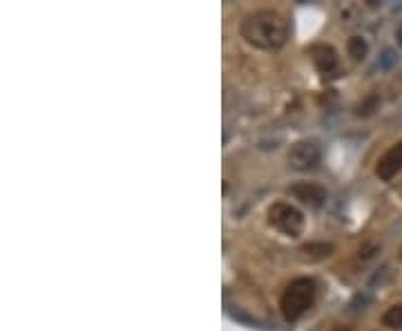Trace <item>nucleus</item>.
<instances>
[{
  "mask_svg": "<svg viewBox=\"0 0 402 331\" xmlns=\"http://www.w3.org/2000/svg\"><path fill=\"white\" fill-rule=\"evenodd\" d=\"M382 325H387L389 329H402V305L389 307L382 316Z\"/></svg>",
  "mask_w": 402,
  "mask_h": 331,
  "instance_id": "obj_10",
  "label": "nucleus"
},
{
  "mask_svg": "<svg viewBox=\"0 0 402 331\" xmlns=\"http://www.w3.org/2000/svg\"><path fill=\"white\" fill-rule=\"evenodd\" d=\"M400 257H402V251H400Z\"/></svg>",
  "mask_w": 402,
  "mask_h": 331,
  "instance_id": "obj_14",
  "label": "nucleus"
},
{
  "mask_svg": "<svg viewBox=\"0 0 402 331\" xmlns=\"http://www.w3.org/2000/svg\"><path fill=\"white\" fill-rule=\"evenodd\" d=\"M400 193H402V188H400Z\"/></svg>",
  "mask_w": 402,
  "mask_h": 331,
  "instance_id": "obj_15",
  "label": "nucleus"
},
{
  "mask_svg": "<svg viewBox=\"0 0 402 331\" xmlns=\"http://www.w3.org/2000/svg\"><path fill=\"white\" fill-rule=\"evenodd\" d=\"M322 162V150L315 142H297L288 150V164L295 170H315Z\"/></svg>",
  "mask_w": 402,
  "mask_h": 331,
  "instance_id": "obj_4",
  "label": "nucleus"
},
{
  "mask_svg": "<svg viewBox=\"0 0 402 331\" xmlns=\"http://www.w3.org/2000/svg\"><path fill=\"white\" fill-rule=\"evenodd\" d=\"M239 32L248 45L264 52H277L286 45L290 27L286 18L275 9H257L244 16Z\"/></svg>",
  "mask_w": 402,
  "mask_h": 331,
  "instance_id": "obj_1",
  "label": "nucleus"
},
{
  "mask_svg": "<svg viewBox=\"0 0 402 331\" xmlns=\"http://www.w3.org/2000/svg\"><path fill=\"white\" fill-rule=\"evenodd\" d=\"M315 294H317V287H315L313 278H295L293 282L284 289L279 307L288 323H295L297 318H302L311 307H313Z\"/></svg>",
  "mask_w": 402,
  "mask_h": 331,
  "instance_id": "obj_2",
  "label": "nucleus"
},
{
  "mask_svg": "<svg viewBox=\"0 0 402 331\" xmlns=\"http://www.w3.org/2000/svg\"><path fill=\"white\" fill-rule=\"evenodd\" d=\"M268 224L279 230V233H284L286 237H299L304 233L306 219L297 206L288 202H275L268 208Z\"/></svg>",
  "mask_w": 402,
  "mask_h": 331,
  "instance_id": "obj_3",
  "label": "nucleus"
},
{
  "mask_svg": "<svg viewBox=\"0 0 402 331\" xmlns=\"http://www.w3.org/2000/svg\"><path fill=\"white\" fill-rule=\"evenodd\" d=\"M376 108H378V96H376V94H371V96H367L362 103L356 105V114H358V117H369V114H374V112H376Z\"/></svg>",
  "mask_w": 402,
  "mask_h": 331,
  "instance_id": "obj_11",
  "label": "nucleus"
},
{
  "mask_svg": "<svg viewBox=\"0 0 402 331\" xmlns=\"http://www.w3.org/2000/svg\"><path fill=\"white\" fill-rule=\"evenodd\" d=\"M302 253H304L308 260H322V257H329L331 253H333V246L331 244H324V242H320V244H304L302 246Z\"/></svg>",
  "mask_w": 402,
  "mask_h": 331,
  "instance_id": "obj_9",
  "label": "nucleus"
},
{
  "mask_svg": "<svg viewBox=\"0 0 402 331\" xmlns=\"http://www.w3.org/2000/svg\"><path fill=\"white\" fill-rule=\"evenodd\" d=\"M347 52L353 61H362V58L369 54V43L362 36H351L347 43Z\"/></svg>",
  "mask_w": 402,
  "mask_h": 331,
  "instance_id": "obj_8",
  "label": "nucleus"
},
{
  "mask_svg": "<svg viewBox=\"0 0 402 331\" xmlns=\"http://www.w3.org/2000/svg\"><path fill=\"white\" fill-rule=\"evenodd\" d=\"M331 331H351V329L344 327V325H335V327H331Z\"/></svg>",
  "mask_w": 402,
  "mask_h": 331,
  "instance_id": "obj_12",
  "label": "nucleus"
},
{
  "mask_svg": "<svg viewBox=\"0 0 402 331\" xmlns=\"http://www.w3.org/2000/svg\"><path fill=\"white\" fill-rule=\"evenodd\" d=\"M290 195H293L297 202H302L308 208H320L324 206L326 202V188L322 184H315V182H299L295 186H290Z\"/></svg>",
  "mask_w": 402,
  "mask_h": 331,
  "instance_id": "obj_6",
  "label": "nucleus"
},
{
  "mask_svg": "<svg viewBox=\"0 0 402 331\" xmlns=\"http://www.w3.org/2000/svg\"><path fill=\"white\" fill-rule=\"evenodd\" d=\"M396 36H398V43L402 45V23H400V27H398V32H396Z\"/></svg>",
  "mask_w": 402,
  "mask_h": 331,
  "instance_id": "obj_13",
  "label": "nucleus"
},
{
  "mask_svg": "<svg viewBox=\"0 0 402 331\" xmlns=\"http://www.w3.org/2000/svg\"><path fill=\"white\" fill-rule=\"evenodd\" d=\"M308 54H311V58H313V65L317 67L320 74H333V72H338L340 58H338V52L331 45L315 43V45H311Z\"/></svg>",
  "mask_w": 402,
  "mask_h": 331,
  "instance_id": "obj_7",
  "label": "nucleus"
},
{
  "mask_svg": "<svg viewBox=\"0 0 402 331\" xmlns=\"http://www.w3.org/2000/svg\"><path fill=\"white\" fill-rule=\"evenodd\" d=\"M398 173H402V142L391 146L376 164V177L380 182H391Z\"/></svg>",
  "mask_w": 402,
  "mask_h": 331,
  "instance_id": "obj_5",
  "label": "nucleus"
}]
</instances>
